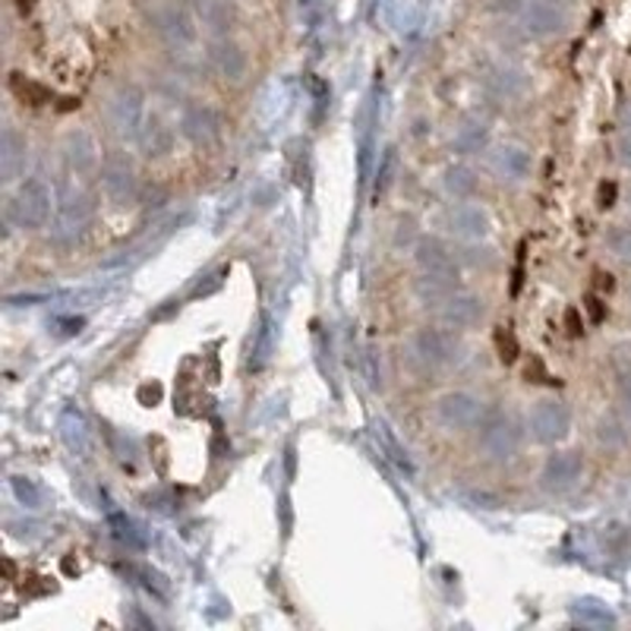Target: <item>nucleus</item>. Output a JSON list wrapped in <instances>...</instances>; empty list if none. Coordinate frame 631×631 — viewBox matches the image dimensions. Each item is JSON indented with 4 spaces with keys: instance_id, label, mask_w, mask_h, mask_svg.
<instances>
[{
    "instance_id": "4",
    "label": "nucleus",
    "mask_w": 631,
    "mask_h": 631,
    "mask_svg": "<svg viewBox=\"0 0 631 631\" xmlns=\"http://www.w3.org/2000/svg\"><path fill=\"white\" fill-rule=\"evenodd\" d=\"M612 196H615V186H603V196H600V200H603V203L600 205H612Z\"/></svg>"
},
{
    "instance_id": "2",
    "label": "nucleus",
    "mask_w": 631,
    "mask_h": 631,
    "mask_svg": "<svg viewBox=\"0 0 631 631\" xmlns=\"http://www.w3.org/2000/svg\"><path fill=\"white\" fill-rule=\"evenodd\" d=\"M496 345H499V357L511 364L515 357H518V342H515V335H511L509 328H499L496 332Z\"/></svg>"
},
{
    "instance_id": "1",
    "label": "nucleus",
    "mask_w": 631,
    "mask_h": 631,
    "mask_svg": "<svg viewBox=\"0 0 631 631\" xmlns=\"http://www.w3.org/2000/svg\"><path fill=\"white\" fill-rule=\"evenodd\" d=\"M13 92L20 95L22 102H29V104H44L48 102V89H41V85H35V82H22L20 77H13Z\"/></svg>"
},
{
    "instance_id": "3",
    "label": "nucleus",
    "mask_w": 631,
    "mask_h": 631,
    "mask_svg": "<svg viewBox=\"0 0 631 631\" xmlns=\"http://www.w3.org/2000/svg\"><path fill=\"white\" fill-rule=\"evenodd\" d=\"M566 319H569L571 335H578V332H581V326H578V313H574V309H569V316H566Z\"/></svg>"
}]
</instances>
